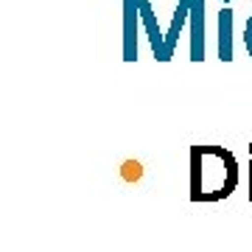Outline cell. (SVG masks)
<instances>
[{"mask_svg": "<svg viewBox=\"0 0 252 252\" xmlns=\"http://www.w3.org/2000/svg\"><path fill=\"white\" fill-rule=\"evenodd\" d=\"M238 185V162L224 146H190V199L219 202Z\"/></svg>", "mask_w": 252, "mask_h": 252, "instance_id": "6da1fadb", "label": "cell"}, {"mask_svg": "<svg viewBox=\"0 0 252 252\" xmlns=\"http://www.w3.org/2000/svg\"><path fill=\"white\" fill-rule=\"evenodd\" d=\"M137 9H140V23L146 28V36H149V45H152V54L157 62H168L165 59V34L160 31V23H157V14L152 9V0H137Z\"/></svg>", "mask_w": 252, "mask_h": 252, "instance_id": "7a4b0ae2", "label": "cell"}, {"mask_svg": "<svg viewBox=\"0 0 252 252\" xmlns=\"http://www.w3.org/2000/svg\"><path fill=\"white\" fill-rule=\"evenodd\" d=\"M137 28H140L137 0H124V62H137Z\"/></svg>", "mask_w": 252, "mask_h": 252, "instance_id": "3957f363", "label": "cell"}, {"mask_svg": "<svg viewBox=\"0 0 252 252\" xmlns=\"http://www.w3.org/2000/svg\"><path fill=\"white\" fill-rule=\"evenodd\" d=\"M190 62L205 59V0H190Z\"/></svg>", "mask_w": 252, "mask_h": 252, "instance_id": "277c9868", "label": "cell"}, {"mask_svg": "<svg viewBox=\"0 0 252 252\" xmlns=\"http://www.w3.org/2000/svg\"><path fill=\"white\" fill-rule=\"evenodd\" d=\"M190 17V0H180L177 9H174V17H171V26H168V34H165V59L171 62L174 59V48H177V39H180V31L185 28Z\"/></svg>", "mask_w": 252, "mask_h": 252, "instance_id": "5b68a950", "label": "cell"}, {"mask_svg": "<svg viewBox=\"0 0 252 252\" xmlns=\"http://www.w3.org/2000/svg\"><path fill=\"white\" fill-rule=\"evenodd\" d=\"M219 59L233 62V9L227 6L219 11Z\"/></svg>", "mask_w": 252, "mask_h": 252, "instance_id": "8992f818", "label": "cell"}, {"mask_svg": "<svg viewBox=\"0 0 252 252\" xmlns=\"http://www.w3.org/2000/svg\"><path fill=\"white\" fill-rule=\"evenodd\" d=\"M244 48H247V54L252 56V17L247 20V26H244Z\"/></svg>", "mask_w": 252, "mask_h": 252, "instance_id": "52a82bcc", "label": "cell"}, {"mask_svg": "<svg viewBox=\"0 0 252 252\" xmlns=\"http://www.w3.org/2000/svg\"><path fill=\"white\" fill-rule=\"evenodd\" d=\"M247 174H250V199H252V160H250V165H247Z\"/></svg>", "mask_w": 252, "mask_h": 252, "instance_id": "ba28073f", "label": "cell"}, {"mask_svg": "<svg viewBox=\"0 0 252 252\" xmlns=\"http://www.w3.org/2000/svg\"><path fill=\"white\" fill-rule=\"evenodd\" d=\"M250 154H252V143H250Z\"/></svg>", "mask_w": 252, "mask_h": 252, "instance_id": "9c48e42d", "label": "cell"}, {"mask_svg": "<svg viewBox=\"0 0 252 252\" xmlns=\"http://www.w3.org/2000/svg\"><path fill=\"white\" fill-rule=\"evenodd\" d=\"M221 3H230V0H221Z\"/></svg>", "mask_w": 252, "mask_h": 252, "instance_id": "30bf717a", "label": "cell"}]
</instances>
